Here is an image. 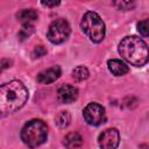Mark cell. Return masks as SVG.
Instances as JSON below:
<instances>
[{"instance_id": "6da1fadb", "label": "cell", "mask_w": 149, "mask_h": 149, "mask_svg": "<svg viewBox=\"0 0 149 149\" xmlns=\"http://www.w3.org/2000/svg\"><path fill=\"white\" fill-rule=\"evenodd\" d=\"M28 100V90L19 80H12L0 86V118L19 111Z\"/></svg>"}, {"instance_id": "9a60e30c", "label": "cell", "mask_w": 149, "mask_h": 149, "mask_svg": "<svg viewBox=\"0 0 149 149\" xmlns=\"http://www.w3.org/2000/svg\"><path fill=\"white\" fill-rule=\"evenodd\" d=\"M137 30L143 37H147L149 35V21H148V19H144L137 23Z\"/></svg>"}, {"instance_id": "277c9868", "label": "cell", "mask_w": 149, "mask_h": 149, "mask_svg": "<svg viewBox=\"0 0 149 149\" xmlns=\"http://www.w3.org/2000/svg\"><path fill=\"white\" fill-rule=\"evenodd\" d=\"M80 28L84 34L94 43H99L105 37V23L95 12H86L81 19Z\"/></svg>"}, {"instance_id": "5b68a950", "label": "cell", "mask_w": 149, "mask_h": 149, "mask_svg": "<svg viewBox=\"0 0 149 149\" xmlns=\"http://www.w3.org/2000/svg\"><path fill=\"white\" fill-rule=\"evenodd\" d=\"M70 24L65 19H57L49 26L47 37L54 44H61L65 42L70 35Z\"/></svg>"}, {"instance_id": "5bb4252c", "label": "cell", "mask_w": 149, "mask_h": 149, "mask_svg": "<svg viewBox=\"0 0 149 149\" xmlns=\"http://www.w3.org/2000/svg\"><path fill=\"white\" fill-rule=\"evenodd\" d=\"M70 121H71V116H70L69 112H66V111H62V112L57 115V118H56V123H57V126H58L59 128H65V127H68L69 123H70Z\"/></svg>"}, {"instance_id": "e0dca14e", "label": "cell", "mask_w": 149, "mask_h": 149, "mask_svg": "<svg viewBox=\"0 0 149 149\" xmlns=\"http://www.w3.org/2000/svg\"><path fill=\"white\" fill-rule=\"evenodd\" d=\"M45 54H47V50H45V48H44L43 45H37V47H35V49H34V51H33L34 58H40V57L44 56Z\"/></svg>"}, {"instance_id": "4fadbf2b", "label": "cell", "mask_w": 149, "mask_h": 149, "mask_svg": "<svg viewBox=\"0 0 149 149\" xmlns=\"http://www.w3.org/2000/svg\"><path fill=\"white\" fill-rule=\"evenodd\" d=\"M88 70H87V68H85V66H83V65H80V66H77L73 71H72V78L74 79V80H77V81H83V80H85L87 77H88Z\"/></svg>"}, {"instance_id": "ac0fdd59", "label": "cell", "mask_w": 149, "mask_h": 149, "mask_svg": "<svg viewBox=\"0 0 149 149\" xmlns=\"http://www.w3.org/2000/svg\"><path fill=\"white\" fill-rule=\"evenodd\" d=\"M114 5L119 6L121 9H130L134 7V3L129 1H119V2H114Z\"/></svg>"}, {"instance_id": "9c48e42d", "label": "cell", "mask_w": 149, "mask_h": 149, "mask_svg": "<svg viewBox=\"0 0 149 149\" xmlns=\"http://www.w3.org/2000/svg\"><path fill=\"white\" fill-rule=\"evenodd\" d=\"M59 76H61V68L55 65L47 70L41 71L37 74V81L40 84H50V83H54L55 80H57L59 78Z\"/></svg>"}, {"instance_id": "ffe728a7", "label": "cell", "mask_w": 149, "mask_h": 149, "mask_svg": "<svg viewBox=\"0 0 149 149\" xmlns=\"http://www.w3.org/2000/svg\"><path fill=\"white\" fill-rule=\"evenodd\" d=\"M43 6H47V7H56V6H58L59 5V1H52V2H50V1H42L41 2Z\"/></svg>"}, {"instance_id": "ba28073f", "label": "cell", "mask_w": 149, "mask_h": 149, "mask_svg": "<svg viewBox=\"0 0 149 149\" xmlns=\"http://www.w3.org/2000/svg\"><path fill=\"white\" fill-rule=\"evenodd\" d=\"M57 98L63 104H71L78 98V88L72 85H63L57 91Z\"/></svg>"}, {"instance_id": "d6986e66", "label": "cell", "mask_w": 149, "mask_h": 149, "mask_svg": "<svg viewBox=\"0 0 149 149\" xmlns=\"http://www.w3.org/2000/svg\"><path fill=\"white\" fill-rule=\"evenodd\" d=\"M10 65H12V61L10 59H7V58L0 59V72H2L3 70L8 69Z\"/></svg>"}, {"instance_id": "7c38bea8", "label": "cell", "mask_w": 149, "mask_h": 149, "mask_svg": "<svg viewBox=\"0 0 149 149\" xmlns=\"http://www.w3.org/2000/svg\"><path fill=\"white\" fill-rule=\"evenodd\" d=\"M83 144V137L78 133H69L64 137V146L68 149H74Z\"/></svg>"}, {"instance_id": "8992f818", "label": "cell", "mask_w": 149, "mask_h": 149, "mask_svg": "<svg viewBox=\"0 0 149 149\" xmlns=\"http://www.w3.org/2000/svg\"><path fill=\"white\" fill-rule=\"evenodd\" d=\"M83 115L85 121L91 126H99L106 120L105 108L97 102H90L88 105H86Z\"/></svg>"}, {"instance_id": "30bf717a", "label": "cell", "mask_w": 149, "mask_h": 149, "mask_svg": "<svg viewBox=\"0 0 149 149\" xmlns=\"http://www.w3.org/2000/svg\"><path fill=\"white\" fill-rule=\"evenodd\" d=\"M107 66H108V70L114 74V76H123L126 74L128 71H129V68L128 65L121 61V59H109L108 63H107Z\"/></svg>"}, {"instance_id": "52a82bcc", "label": "cell", "mask_w": 149, "mask_h": 149, "mask_svg": "<svg viewBox=\"0 0 149 149\" xmlns=\"http://www.w3.org/2000/svg\"><path fill=\"white\" fill-rule=\"evenodd\" d=\"M119 142H120V134L115 128H108L104 130L98 139V143L101 149H116Z\"/></svg>"}, {"instance_id": "8fae6325", "label": "cell", "mask_w": 149, "mask_h": 149, "mask_svg": "<svg viewBox=\"0 0 149 149\" xmlns=\"http://www.w3.org/2000/svg\"><path fill=\"white\" fill-rule=\"evenodd\" d=\"M17 20L22 23V24H31L37 17L38 14L35 9L33 8H27V9H22L16 14Z\"/></svg>"}, {"instance_id": "3957f363", "label": "cell", "mask_w": 149, "mask_h": 149, "mask_svg": "<svg viewBox=\"0 0 149 149\" xmlns=\"http://www.w3.org/2000/svg\"><path fill=\"white\" fill-rule=\"evenodd\" d=\"M48 137V127L44 121L33 119L28 121L21 130V140L29 148H36L44 143Z\"/></svg>"}, {"instance_id": "7a4b0ae2", "label": "cell", "mask_w": 149, "mask_h": 149, "mask_svg": "<svg viewBox=\"0 0 149 149\" xmlns=\"http://www.w3.org/2000/svg\"><path fill=\"white\" fill-rule=\"evenodd\" d=\"M119 52L125 61L134 66H142L148 62V47L137 36H126L119 44Z\"/></svg>"}, {"instance_id": "2e32d148", "label": "cell", "mask_w": 149, "mask_h": 149, "mask_svg": "<svg viewBox=\"0 0 149 149\" xmlns=\"http://www.w3.org/2000/svg\"><path fill=\"white\" fill-rule=\"evenodd\" d=\"M33 31H34V28H33L31 24H23L22 28H21V30L19 31V38L21 41H23L27 37H29Z\"/></svg>"}]
</instances>
